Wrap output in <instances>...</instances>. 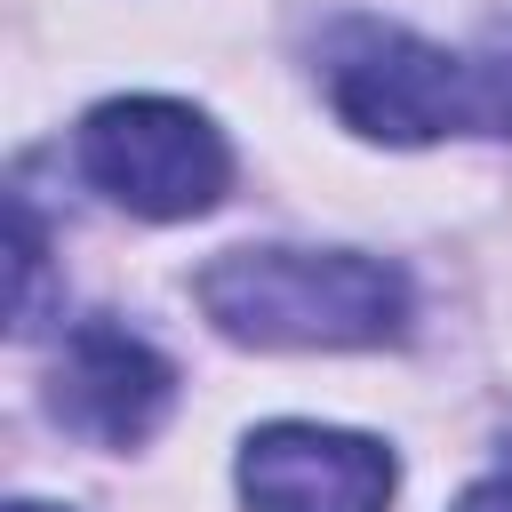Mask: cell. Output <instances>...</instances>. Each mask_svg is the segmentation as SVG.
Wrapping results in <instances>:
<instances>
[{"label":"cell","instance_id":"1","mask_svg":"<svg viewBox=\"0 0 512 512\" xmlns=\"http://www.w3.org/2000/svg\"><path fill=\"white\" fill-rule=\"evenodd\" d=\"M200 312L264 352H360L408 328V280L352 248H232L200 272Z\"/></svg>","mask_w":512,"mask_h":512},{"label":"cell","instance_id":"2","mask_svg":"<svg viewBox=\"0 0 512 512\" xmlns=\"http://www.w3.org/2000/svg\"><path fill=\"white\" fill-rule=\"evenodd\" d=\"M80 176L120 200L128 216L176 224V216H208L232 184V152L224 136L168 96H112L80 120Z\"/></svg>","mask_w":512,"mask_h":512},{"label":"cell","instance_id":"3","mask_svg":"<svg viewBox=\"0 0 512 512\" xmlns=\"http://www.w3.org/2000/svg\"><path fill=\"white\" fill-rule=\"evenodd\" d=\"M320 64L336 120L376 144H432L448 128H472V64L400 24H344Z\"/></svg>","mask_w":512,"mask_h":512},{"label":"cell","instance_id":"4","mask_svg":"<svg viewBox=\"0 0 512 512\" xmlns=\"http://www.w3.org/2000/svg\"><path fill=\"white\" fill-rule=\"evenodd\" d=\"M248 512H384L392 504V448L336 424H264L240 448Z\"/></svg>","mask_w":512,"mask_h":512},{"label":"cell","instance_id":"5","mask_svg":"<svg viewBox=\"0 0 512 512\" xmlns=\"http://www.w3.org/2000/svg\"><path fill=\"white\" fill-rule=\"evenodd\" d=\"M48 400H56V416H64L80 440H96V448H136V440L168 416L176 368H168L136 328L88 320V328H72V344L56 352Z\"/></svg>","mask_w":512,"mask_h":512},{"label":"cell","instance_id":"6","mask_svg":"<svg viewBox=\"0 0 512 512\" xmlns=\"http://www.w3.org/2000/svg\"><path fill=\"white\" fill-rule=\"evenodd\" d=\"M40 328H48V240L16 200V336H40Z\"/></svg>","mask_w":512,"mask_h":512},{"label":"cell","instance_id":"7","mask_svg":"<svg viewBox=\"0 0 512 512\" xmlns=\"http://www.w3.org/2000/svg\"><path fill=\"white\" fill-rule=\"evenodd\" d=\"M472 128H504L512 136V32H496L472 56Z\"/></svg>","mask_w":512,"mask_h":512},{"label":"cell","instance_id":"8","mask_svg":"<svg viewBox=\"0 0 512 512\" xmlns=\"http://www.w3.org/2000/svg\"><path fill=\"white\" fill-rule=\"evenodd\" d=\"M456 512H512V472H504V480H480V488H464V496H456Z\"/></svg>","mask_w":512,"mask_h":512},{"label":"cell","instance_id":"9","mask_svg":"<svg viewBox=\"0 0 512 512\" xmlns=\"http://www.w3.org/2000/svg\"><path fill=\"white\" fill-rule=\"evenodd\" d=\"M8 512H56V504H32V496H16V504H8Z\"/></svg>","mask_w":512,"mask_h":512}]
</instances>
